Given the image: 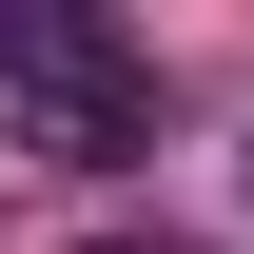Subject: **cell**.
<instances>
[{
	"instance_id": "obj_1",
	"label": "cell",
	"mask_w": 254,
	"mask_h": 254,
	"mask_svg": "<svg viewBox=\"0 0 254 254\" xmlns=\"http://www.w3.org/2000/svg\"><path fill=\"white\" fill-rule=\"evenodd\" d=\"M0 118H20L59 176L157 157V78H137V39H118V20H78V0H0Z\"/></svg>"
},
{
	"instance_id": "obj_2",
	"label": "cell",
	"mask_w": 254,
	"mask_h": 254,
	"mask_svg": "<svg viewBox=\"0 0 254 254\" xmlns=\"http://www.w3.org/2000/svg\"><path fill=\"white\" fill-rule=\"evenodd\" d=\"M98 254H176V235H98Z\"/></svg>"
}]
</instances>
